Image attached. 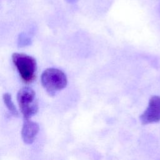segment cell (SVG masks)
I'll use <instances>...</instances> for the list:
<instances>
[{
	"label": "cell",
	"instance_id": "obj_8",
	"mask_svg": "<svg viewBox=\"0 0 160 160\" xmlns=\"http://www.w3.org/2000/svg\"><path fill=\"white\" fill-rule=\"evenodd\" d=\"M66 1L69 3H73V2H75L77 0H66Z\"/></svg>",
	"mask_w": 160,
	"mask_h": 160
},
{
	"label": "cell",
	"instance_id": "obj_5",
	"mask_svg": "<svg viewBox=\"0 0 160 160\" xmlns=\"http://www.w3.org/2000/svg\"><path fill=\"white\" fill-rule=\"evenodd\" d=\"M39 132V125L29 119H24L21 129V137L24 143L31 144Z\"/></svg>",
	"mask_w": 160,
	"mask_h": 160
},
{
	"label": "cell",
	"instance_id": "obj_3",
	"mask_svg": "<svg viewBox=\"0 0 160 160\" xmlns=\"http://www.w3.org/2000/svg\"><path fill=\"white\" fill-rule=\"evenodd\" d=\"M17 101L24 119H29L38 111V102L33 89L28 87L20 89L17 94Z\"/></svg>",
	"mask_w": 160,
	"mask_h": 160
},
{
	"label": "cell",
	"instance_id": "obj_4",
	"mask_svg": "<svg viewBox=\"0 0 160 160\" xmlns=\"http://www.w3.org/2000/svg\"><path fill=\"white\" fill-rule=\"evenodd\" d=\"M140 121L144 125L160 121V96H152L144 111L139 117Z\"/></svg>",
	"mask_w": 160,
	"mask_h": 160
},
{
	"label": "cell",
	"instance_id": "obj_7",
	"mask_svg": "<svg viewBox=\"0 0 160 160\" xmlns=\"http://www.w3.org/2000/svg\"><path fill=\"white\" fill-rule=\"evenodd\" d=\"M31 43V40L29 38H27L25 36V34H21L19 35V46H26Z\"/></svg>",
	"mask_w": 160,
	"mask_h": 160
},
{
	"label": "cell",
	"instance_id": "obj_2",
	"mask_svg": "<svg viewBox=\"0 0 160 160\" xmlns=\"http://www.w3.org/2000/svg\"><path fill=\"white\" fill-rule=\"evenodd\" d=\"M41 81L42 87L51 96L63 89L68 84L66 75L56 68L46 69L41 74Z\"/></svg>",
	"mask_w": 160,
	"mask_h": 160
},
{
	"label": "cell",
	"instance_id": "obj_6",
	"mask_svg": "<svg viewBox=\"0 0 160 160\" xmlns=\"http://www.w3.org/2000/svg\"><path fill=\"white\" fill-rule=\"evenodd\" d=\"M2 98H3V101H4V102L6 105V106L7 107V108L9 110V111L10 112V113L14 116H18V111L12 100L11 94L8 92L4 93L3 94Z\"/></svg>",
	"mask_w": 160,
	"mask_h": 160
},
{
	"label": "cell",
	"instance_id": "obj_1",
	"mask_svg": "<svg viewBox=\"0 0 160 160\" xmlns=\"http://www.w3.org/2000/svg\"><path fill=\"white\" fill-rule=\"evenodd\" d=\"M12 60L24 83L29 84L36 79L37 62L33 57L23 53L15 52L12 55Z\"/></svg>",
	"mask_w": 160,
	"mask_h": 160
}]
</instances>
